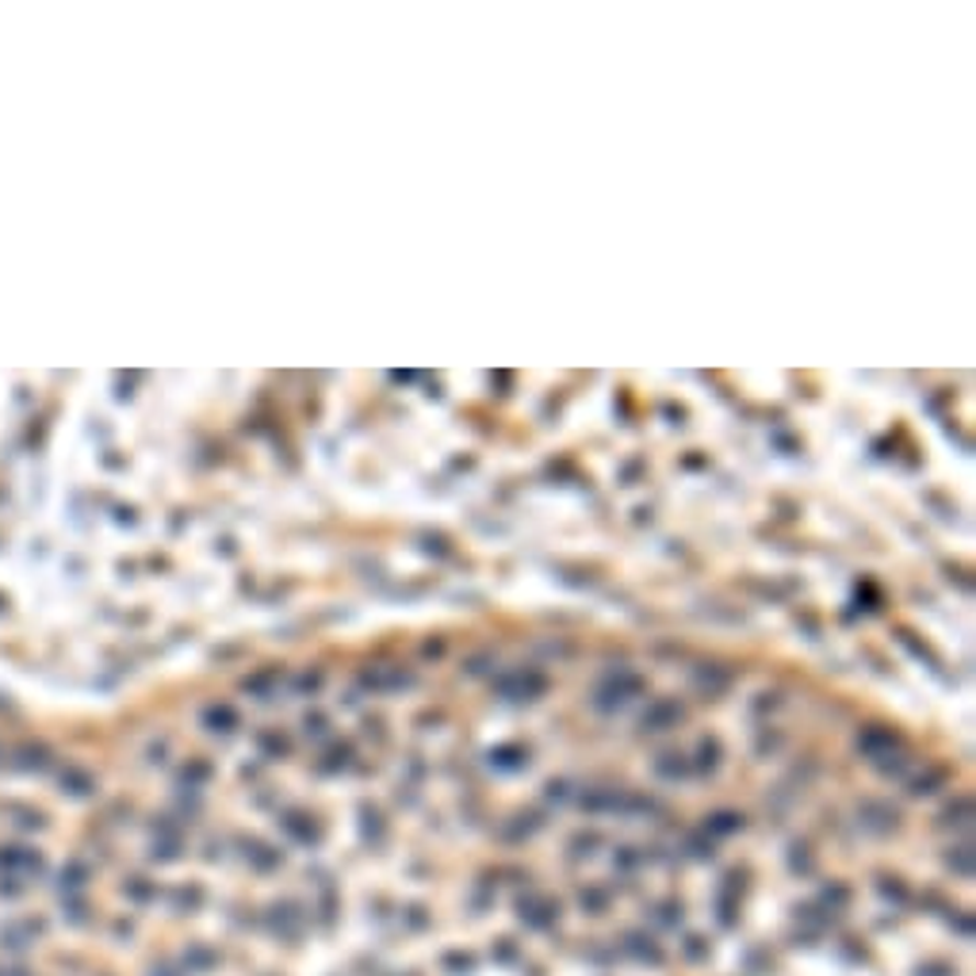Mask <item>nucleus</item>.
<instances>
[{"label":"nucleus","mask_w":976,"mask_h":976,"mask_svg":"<svg viewBox=\"0 0 976 976\" xmlns=\"http://www.w3.org/2000/svg\"><path fill=\"white\" fill-rule=\"evenodd\" d=\"M20 379L23 376H15V372H4V376H0V444H4V436L20 425V406L27 402V398H35V387L15 390ZM38 379H43V376H38ZM38 379H35V384H38Z\"/></svg>","instance_id":"f257e3e1"}]
</instances>
